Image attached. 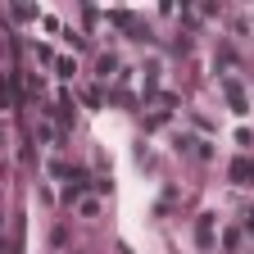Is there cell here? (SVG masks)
<instances>
[{
	"instance_id": "1",
	"label": "cell",
	"mask_w": 254,
	"mask_h": 254,
	"mask_svg": "<svg viewBox=\"0 0 254 254\" xmlns=\"http://www.w3.org/2000/svg\"><path fill=\"white\" fill-rule=\"evenodd\" d=\"M232 177H236V182H245V177H254V164H250V159H241V164H232Z\"/></svg>"
},
{
	"instance_id": "2",
	"label": "cell",
	"mask_w": 254,
	"mask_h": 254,
	"mask_svg": "<svg viewBox=\"0 0 254 254\" xmlns=\"http://www.w3.org/2000/svg\"><path fill=\"white\" fill-rule=\"evenodd\" d=\"M250 227H254V209H250Z\"/></svg>"
}]
</instances>
